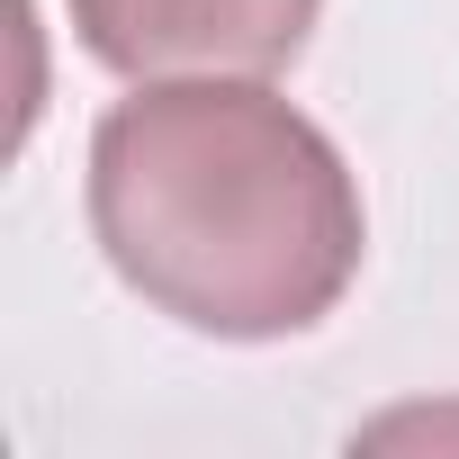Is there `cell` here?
<instances>
[{"mask_svg":"<svg viewBox=\"0 0 459 459\" xmlns=\"http://www.w3.org/2000/svg\"><path fill=\"white\" fill-rule=\"evenodd\" d=\"M91 235L153 316L289 342L360 280L369 216L342 144L262 73H171L91 135Z\"/></svg>","mask_w":459,"mask_h":459,"instance_id":"obj_1","label":"cell"},{"mask_svg":"<svg viewBox=\"0 0 459 459\" xmlns=\"http://www.w3.org/2000/svg\"><path fill=\"white\" fill-rule=\"evenodd\" d=\"M91 64L126 82L171 73H280L316 37L325 0H64Z\"/></svg>","mask_w":459,"mask_h":459,"instance_id":"obj_2","label":"cell"}]
</instances>
